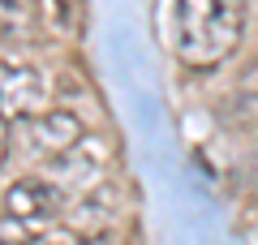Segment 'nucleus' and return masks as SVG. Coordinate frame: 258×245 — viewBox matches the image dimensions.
I'll return each mask as SVG.
<instances>
[{"label":"nucleus","mask_w":258,"mask_h":245,"mask_svg":"<svg viewBox=\"0 0 258 245\" xmlns=\"http://www.w3.org/2000/svg\"><path fill=\"white\" fill-rule=\"evenodd\" d=\"M245 0H172V52L189 69H211L237 52Z\"/></svg>","instance_id":"1"},{"label":"nucleus","mask_w":258,"mask_h":245,"mask_svg":"<svg viewBox=\"0 0 258 245\" xmlns=\"http://www.w3.org/2000/svg\"><path fill=\"white\" fill-rule=\"evenodd\" d=\"M13 129H18L22 151H26L30 159H60V155H69L86 138L82 120L69 108H47V112H39V116L22 120V125H13Z\"/></svg>","instance_id":"2"},{"label":"nucleus","mask_w":258,"mask_h":245,"mask_svg":"<svg viewBox=\"0 0 258 245\" xmlns=\"http://www.w3.org/2000/svg\"><path fill=\"white\" fill-rule=\"evenodd\" d=\"M0 207H5V219H13V224H22V228L47 224V219H56L69 207V190H60L52 176H18V181L5 190Z\"/></svg>","instance_id":"3"},{"label":"nucleus","mask_w":258,"mask_h":245,"mask_svg":"<svg viewBox=\"0 0 258 245\" xmlns=\"http://www.w3.org/2000/svg\"><path fill=\"white\" fill-rule=\"evenodd\" d=\"M39 112H47V78L35 65H0V120L22 125Z\"/></svg>","instance_id":"4"},{"label":"nucleus","mask_w":258,"mask_h":245,"mask_svg":"<svg viewBox=\"0 0 258 245\" xmlns=\"http://www.w3.org/2000/svg\"><path fill=\"white\" fill-rule=\"evenodd\" d=\"M47 18V26L52 30H74V5H69V0H43V9H39Z\"/></svg>","instance_id":"5"},{"label":"nucleus","mask_w":258,"mask_h":245,"mask_svg":"<svg viewBox=\"0 0 258 245\" xmlns=\"http://www.w3.org/2000/svg\"><path fill=\"white\" fill-rule=\"evenodd\" d=\"M237 91L245 95V99H258V56L245 65V69H241V78H237Z\"/></svg>","instance_id":"6"},{"label":"nucleus","mask_w":258,"mask_h":245,"mask_svg":"<svg viewBox=\"0 0 258 245\" xmlns=\"http://www.w3.org/2000/svg\"><path fill=\"white\" fill-rule=\"evenodd\" d=\"M5 155H9V125L0 120V163H5Z\"/></svg>","instance_id":"7"},{"label":"nucleus","mask_w":258,"mask_h":245,"mask_svg":"<svg viewBox=\"0 0 258 245\" xmlns=\"http://www.w3.org/2000/svg\"><path fill=\"white\" fill-rule=\"evenodd\" d=\"M30 245H69V241H60V236H35Z\"/></svg>","instance_id":"8"}]
</instances>
